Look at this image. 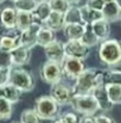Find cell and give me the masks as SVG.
<instances>
[{
    "mask_svg": "<svg viewBox=\"0 0 121 123\" xmlns=\"http://www.w3.org/2000/svg\"><path fill=\"white\" fill-rule=\"evenodd\" d=\"M70 104L76 112L82 115H95L100 110L99 104L91 93L75 96L71 99Z\"/></svg>",
    "mask_w": 121,
    "mask_h": 123,
    "instance_id": "cell-5",
    "label": "cell"
},
{
    "mask_svg": "<svg viewBox=\"0 0 121 123\" xmlns=\"http://www.w3.org/2000/svg\"><path fill=\"white\" fill-rule=\"evenodd\" d=\"M4 1H6V0H0V5H1V4H2Z\"/></svg>",
    "mask_w": 121,
    "mask_h": 123,
    "instance_id": "cell-43",
    "label": "cell"
},
{
    "mask_svg": "<svg viewBox=\"0 0 121 123\" xmlns=\"http://www.w3.org/2000/svg\"><path fill=\"white\" fill-rule=\"evenodd\" d=\"M53 123H64V122H63V121L61 120V117L58 116L57 118H55V120H53Z\"/></svg>",
    "mask_w": 121,
    "mask_h": 123,
    "instance_id": "cell-40",
    "label": "cell"
},
{
    "mask_svg": "<svg viewBox=\"0 0 121 123\" xmlns=\"http://www.w3.org/2000/svg\"><path fill=\"white\" fill-rule=\"evenodd\" d=\"M49 4H50V7L52 11H56V12H62L64 13L68 8H69V2L65 1V0H47Z\"/></svg>",
    "mask_w": 121,
    "mask_h": 123,
    "instance_id": "cell-33",
    "label": "cell"
},
{
    "mask_svg": "<svg viewBox=\"0 0 121 123\" xmlns=\"http://www.w3.org/2000/svg\"><path fill=\"white\" fill-rule=\"evenodd\" d=\"M18 45H20V31L17 28L7 29V32L0 36V48L11 51Z\"/></svg>",
    "mask_w": 121,
    "mask_h": 123,
    "instance_id": "cell-12",
    "label": "cell"
},
{
    "mask_svg": "<svg viewBox=\"0 0 121 123\" xmlns=\"http://www.w3.org/2000/svg\"><path fill=\"white\" fill-rule=\"evenodd\" d=\"M40 28H42V24L35 22L30 28L20 31V44L24 47H27L30 49H32L35 45H37V35H38Z\"/></svg>",
    "mask_w": 121,
    "mask_h": 123,
    "instance_id": "cell-13",
    "label": "cell"
},
{
    "mask_svg": "<svg viewBox=\"0 0 121 123\" xmlns=\"http://www.w3.org/2000/svg\"><path fill=\"white\" fill-rule=\"evenodd\" d=\"M85 5L89 6V7H91V8H95V10H100L101 11L102 7H103V5H105V2L102 0H87Z\"/></svg>",
    "mask_w": 121,
    "mask_h": 123,
    "instance_id": "cell-35",
    "label": "cell"
},
{
    "mask_svg": "<svg viewBox=\"0 0 121 123\" xmlns=\"http://www.w3.org/2000/svg\"><path fill=\"white\" fill-rule=\"evenodd\" d=\"M44 51H45V56L47 60L50 61H55V62H62V60L65 56L64 53V43L57 40H53L51 43H49L47 45L44 47Z\"/></svg>",
    "mask_w": 121,
    "mask_h": 123,
    "instance_id": "cell-10",
    "label": "cell"
},
{
    "mask_svg": "<svg viewBox=\"0 0 121 123\" xmlns=\"http://www.w3.org/2000/svg\"><path fill=\"white\" fill-rule=\"evenodd\" d=\"M120 69H121V67H120Z\"/></svg>",
    "mask_w": 121,
    "mask_h": 123,
    "instance_id": "cell-47",
    "label": "cell"
},
{
    "mask_svg": "<svg viewBox=\"0 0 121 123\" xmlns=\"http://www.w3.org/2000/svg\"><path fill=\"white\" fill-rule=\"evenodd\" d=\"M20 123H40V117L35 109H26L20 115Z\"/></svg>",
    "mask_w": 121,
    "mask_h": 123,
    "instance_id": "cell-31",
    "label": "cell"
},
{
    "mask_svg": "<svg viewBox=\"0 0 121 123\" xmlns=\"http://www.w3.org/2000/svg\"><path fill=\"white\" fill-rule=\"evenodd\" d=\"M35 111L40 120H55L61 114V105L51 96H42L35 102Z\"/></svg>",
    "mask_w": 121,
    "mask_h": 123,
    "instance_id": "cell-4",
    "label": "cell"
},
{
    "mask_svg": "<svg viewBox=\"0 0 121 123\" xmlns=\"http://www.w3.org/2000/svg\"><path fill=\"white\" fill-rule=\"evenodd\" d=\"M36 0H14L13 6L17 11H24V12H32L37 6Z\"/></svg>",
    "mask_w": 121,
    "mask_h": 123,
    "instance_id": "cell-28",
    "label": "cell"
},
{
    "mask_svg": "<svg viewBox=\"0 0 121 123\" xmlns=\"http://www.w3.org/2000/svg\"><path fill=\"white\" fill-rule=\"evenodd\" d=\"M81 42H82V43H84L85 45H88L89 48L95 47V45H97V44H99L100 40L96 37V35H95V34H94V31L91 30L90 24H87V25H85V30H84V32H83L82 37H81Z\"/></svg>",
    "mask_w": 121,
    "mask_h": 123,
    "instance_id": "cell-26",
    "label": "cell"
},
{
    "mask_svg": "<svg viewBox=\"0 0 121 123\" xmlns=\"http://www.w3.org/2000/svg\"><path fill=\"white\" fill-rule=\"evenodd\" d=\"M97 85H105V71L85 68L75 79V84L73 86L74 97L90 93Z\"/></svg>",
    "mask_w": 121,
    "mask_h": 123,
    "instance_id": "cell-1",
    "label": "cell"
},
{
    "mask_svg": "<svg viewBox=\"0 0 121 123\" xmlns=\"http://www.w3.org/2000/svg\"><path fill=\"white\" fill-rule=\"evenodd\" d=\"M37 2H40V1H45V0H36Z\"/></svg>",
    "mask_w": 121,
    "mask_h": 123,
    "instance_id": "cell-44",
    "label": "cell"
},
{
    "mask_svg": "<svg viewBox=\"0 0 121 123\" xmlns=\"http://www.w3.org/2000/svg\"><path fill=\"white\" fill-rule=\"evenodd\" d=\"M10 1H14V0H10Z\"/></svg>",
    "mask_w": 121,
    "mask_h": 123,
    "instance_id": "cell-45",
    "label": "cell"
},
{
    "mask_svg": "<svg viewBox=\"0 0 121 123\" xmlns=\"http://www.w3.org/2000/svg\"><path fill=\"white\" fill-rule=\"evenodd\" d=\"M61 67H62L63 77H65L70 80H75L85 69L83 60L71 57V56H64V59L61 62Z\"/></svg>",
    "mask_w": 121,
    "mask_h": 123,
    "instance_id": "cell-7",
    "label": "cell"
},
{
    "mask_svg": "<svg viewBox=\"0 0 121 123\" xmlns=\"http://www.w3.org/2000/svg\"><path fill=\"white\" fill-rule=\"evenodd\" d=\"M14 123H20V122H14Z\"/></svg>",
    "mask_w": 121,
    "mask_h": 123,
    "instance_id": "cell-46",
    "label": "cell"
},
{
    "mask_svg": "<svg viewBox=\"0 0 121 123\" xmlns=\"http://www.w3.org/2000/svg\"><path fill=\"white\" fill-rule=\"evenodd\" d=\"M10 69H0V85H4L8 81Z\"/></svg>",
    "mask_w": 121,
    "mask_h": 123,
    "instance_id": "cell-38",
    "label": "cell"
},
{
    "mask_svg": "<svg viewBox=\"0 0 121 123\" xmlns=\"http://www.w3.org/2000/svg\"><path fill=\"white\" fill-rule=\"evenodd\" d=\"M59 117L64 123H79V121H80L79 116L74 112H64Z\"/></svg>",
    "mask_w": 121,
    "mask_h": 123,
    "instance_id": "cell-34",
    "label": "cell"
},
{
    "mask_svg": "<svg viewBox=\"0 0 121 123\" xmlns=\"http://www.w3.org/2000/svg\"><path fill=\"white\" fill-rule=\"evenodd\" d=\"M21 93L23 92L19 88H17L16 86H13L10 82H6L4 85H0V97L7 99L12 104H16V103H18L20 100Z\"/></svg>",
    "mask_w": 121,
    "mask_h": 123,
    "instance_id": "cell-15",
    "label": "cell"
},
{
    "mask_svg": "<svg viewBox=\"0 0 121 123\" xmlns=\"http://www.w3.org/2000/svg\"><path fill=\"white\" fill-rule=\"evenodd\" d=\"M40 78L43 81L50 84V85L61 82L63 79V72H62L61 63L46 60L40 68Z\"/></svg>",
    "mask_w": 121,
    "mask_h": 123,
    "instance_id": "cell-6",
    "label": "cell"
},
{
    "mask_svg": "<svg viewBox=\"0 0 121 123\" xmlns=\"http://www.w3.org/2000/svg\"><path fill=\"white\" fill-rule=\"evenodd\" d=\"M11 67H13L11 51L0 48V69H10Z\"/></svg>",
    "mask_w": 121,
    "mask_h": 123,
    "instance_id": "cell-32",
    "label": "cell"
},
{
    "mask_svg": "<svg viewBox=\"0 0 121 123\" xmlns=\"http://www.w3.org/2000/svg\"><path fill=\"white\" fill-rule=\"evenodd\" d=\"M11 56H12V62L13 66L21 67L29 63L30 57H31V49L24 45H18L17 48L11 50Z\"/></svg>",
    "mask_w": 121,
    "mask_h": 123,
    "instance_id": "cell-14",
    "label": "cell"
},
{
    "mask_svg": "<svg viewBox=\"0 0 121 123\" xmlns=\"http://www.w3.org/2000/svg\"><path fill=\"white\" fill-rule=\"evenodd\" d=\"M101 11H102L103 18L106 20H108L109 23L121 20V8L116 4V1H112V2L105 4Z\"/></svg>",
    "mask_w": 121,
    "mask_h": 123,
    "instance_id": "cell-18",
    "label": "cell"
},
{
    "mask_svg": "<svg viewBox=\"0 0 121 123\" xmlns=\"http://www.w3.org/2000/svg\"><path fill=\"white\" fill-rule=\"evenodd\" d=\"M99 59L109 68L119 66L121 63V43L114 38L101 41L99 47Z\"/></svg>",
    "mask_w": 121,
    "mask_h": 123,
    "instance_id": "cell-2",
    "label": "cell"
},
{
    "mask_svg": "<svg viewBox=\"0 0 121 123\" xmlns=\"http://www.w3.org/2000/svg\"><path fill=\"white\" fill-rule=\"evenodd\" d=\"M19 88L21 92H29L32 91L35 85H36V79L33 74L24 68L20 67H11L10 68V74H8V81Z\"/></svg>",
    "mask_w": 121,
    "mask_h": 123,
    "instance_id": "cell-3",
    "label": "cell"
},
{
    "mask_svg": "<svg viewBox=\"0 0 121 123\" xmlns=\"http://www.w3.org/2000/svg\"><path fill=\"white\" fill-rule=\"evenodd\" d=\"M47 28H50L52 31L57 32L63 30L64 25H65V20H64V13L62 12H56L52 11L49 16V18L46 19V22L44 23Z\"/></svg>",
    "mask_w": 121,
    "mask_h": 123,
    "instance_id": "cell-21",
    "label": "cell"
},
{
    "mask_svg": "<svg viewBox=\"0 0 121 123\" xmlns=\"http://www.w3.org/2000/svg\"><path fill=\"white\" fill-rule=\"evenodd\" d=\"M35 23L32 12H24V11H18L17 12V23H16V28L19 31L26 30L27 28H30L32 24Z\"/></svg>",
    "mask_w": 121,
    "mask_h": 123,
    "instance_id": "cell-23",
    "label": "cell"
},
{
    "mask_svg": "<svg viewBox=\"0 0 121 123\" xmlns=\"http://www.w3.org/2000/svg\"><path fill=\"white\" fill-rule=\"evenodd\" d=\"M65 1H68L69 5H75V4H77L80 0H65Z\"/></svg>",
    "mask_w": 121,
    "mask_h": 123,
    "instance_id": "cell-39",
    "label": "cell"
},
{
    "mask_svg": "<svg viewBox=\"0 0 121 123\" xmlns=\"http://www.w3.org/2000/svg\"><path fill=\"white\" fill-rule=\"evenodd\" d=\"M85 25L83 23H69L65 24L63 28L64 35L68 40H81L84 30H85Z\"/></svg>",
    "mask_w": 121,
    "mask_h": 123,
    "instance_id": "cell-20",
    "label": "cell"
},
{
    "mask_svg": "<svg viewBox=\"0 0 121 123\" xmlns=\"http://www.w3.org/2000/svg\"><path fill=\"white\" fill-rule=\"evenodd\" d=\"M17 10L11 6H7L0 12V23L5 29H14L17 23Z\"/></svg>",
    "mask_w": 121,
    "mask_h": 123,
    "instance_id": "cell-16",
    "label": "cell"
},
{
    "mask_svg": "<svg viewBox=\"0 0 121 123\" xmlns=\"http://www.w3.org/2000/svg\"><path fill=\"white\" fill-rule=\"evenodd\" d=\"M52 12L51 7H50V4L49 1H40L37 4L36 8L32 11V16H33V19L36 23H39V24H44L46 22V19L49 18L50 13Z\"/></svg>",
    "mask_w": 121,
    "mask_h": 123,
    "instance_id": "cell-19",
    "label": "cell"
},
{
    "mask_svg": "<svg viewBox=\"0 0 121 123\" xmlns=\"http://www.w3.org/2000/svg\"><path fill=\"white\" fill-rule=\"evenodd\" d=\"M115 84L121 85V69H106L105 71V85Z\"/></svg>",
    "mask_w": 121,
    "mask_h": 123,
    "instance_id": "cell-29",
    "label": "cell"
},
{
    "mask_svg": "<svg viewBox=\"0 0 121 123\" xmlns=\"http://www.w3.org/2000/svg\"><path fill=\"white\" fill-rule=\"evenodd\" d=\"M13 104L0 97V120H10L13 112Z\"/></svg>",
    "mask_w": 121,
    "mask_h": 123,
    "instance_id": "cell-30",
    "label": "cell"
},
{
    "mask_svg": "<svg viewBox=\"0 0 121 123\" xmlns=\"http://www.w3.org/2000/svg\"><path fill=\"white\" fill-rule=\"evenodd\" d=\"M108 97L110 102L114 105H120L121 104V85H115V84H107L106 85Z\"/></svg>",
    "mask_w": 121,
    "mask_h": 123,
    "instance_id": "cell-27",
    "label": "cell"
},
{
    "mask_svg": "<svg viewBox=\"0 0 121 123\" xmlns=\"http://www.w3.org/2000/svg\"><path fill=\"white\" fill-rule=\"evenodd\" d=\"M53 40H56L55 38V31H52L46 25H42V28L38 31V35H37V44L44 48L45 45L51 43Z\"/></svg>",
    "mask_w": 121,
    "mask_h": 123,
    "instance_id": "cell-24",
    "label": "cell"
},
{
    "mask_svg": "<svg viewBox=\"0 0 121 123\" xmlns=\"http://www.w3.org/2000/svg\"><path fill=\"white\" fill-rule=\"evenodd\" d=\"M65 56H71L81 60H85L90 54V48L82 43L81 40H68L64 43Z\"/></svg>",
    "mask_w": 121,
    "mask_h": 123,
    "instance_id": "cell-9",
    "label": "cell"
},
{
    "mask_svg": "<svg viewBox=\"0 0 121 123\" xmlns=\"http://www.w3.org/2000/svg\"><path fill=\"white\" fill-rule=\"evenodd\" d=\"M64 20H65V24H69V23H83L82 16H81V8L79 6L70 5L69 8L64 12Z\"/></svg>",
    "mask_w": 121,
    "mask_h": 123,
    "instance_id": "cell-25",
    "label": "cell"
},
{
    "mask_svg": "<svg viewBox=\"0 0 121 123\" xmlns=\"http://www.w3.org/2000/svg\"><path fill=\"white\" fill-rule=\"evenodd\" d=\"M50 96L62 106V105H67L70 104L71 99L74 98V92H73V87L63 84V82H57L51 85V90H50Z\"/></svg>",
    "mask_w": 121,
    "mask_h": 123,
    "instance_id": "cell-8",
    "label": "cell"
},
{
    "mask_svg": "<svg viewBox=\"0 0 121 123\" xmlns=\"http://www.w3.org/2000/svg\"><path fill=\"white\" fill-rule=\"evenodd\" d=\"M79 123H96V117L94 115H83Z\"/></svg>",
    "mask_w": 121,
    "mask_h": 123,
    "instance_id": "cell-37",
    "label": "cell"
},
{
    "mask_svg": "<svg viewBox=\"0 0 121 123\" xmlns=\"http://www.w3.org/2000/svg\"><path fill=\"white\" fill-rule=\"evenodd\" d=\"M81 16H82V20L84 24H91L101 18H103L102 16V11L100 10H95V8H91L87 5H83L81 6Z\"/></svg>",
    "mask_w": 121,
    "mask_h": 123,
    "instance_id": "cell-22",
    "label": "cell"
},
{
    "mask_svg": "<svg viewBox=\"0 0 121 123\" xmlns=\"http://www.w3.org/2000/svg\"><path fill=\"white\" fill-rule=\"evenodd\" d=\"M90 26H91V30L94 31V34L96 35V37L100 40V42L109 38V35H110V23L108 20H106L105 18H101V19L91 23Z\"/></svg>",
    "mask_w": 121,
    "mask_h": 123,
    "instance_id": "cell-17",
    "label": "cell"
},
{
    "mask_svg": "<svg viewBox=\"0 0 121 123\" xmlns=\"http://www.w3.org/2000/svg\"><path fill=\"white\" fill-rule=\"evenodd\" d=\"M105 4H107V2H112V1H115V0H102Z\"/></svg>",
    "mask_w": 121,
    "mask_h": 123,
    "instance_id": "cell-41",
    "label": "cell"
},
{
    "mask_svg": "<svg viewBox=\"0 0 121 123\" xmlns=\"http://www.w3.org/2000/svg\"><path fill=\"white\" fill-rule=\"evenodd\" d=\"M115 1H116V4L119 5V7L121 8V0H115Z\"/></svg>",
    "mask_w": 121,
    "mask_h": 123,
    "instance_id": "cell-42",
    "label": "cell"
},
{
    "mask_svg": "<svg viewBox=\"0 0 121 123\" xmlns=\"http://www.w3.org/2000/svg\"><path fill=\"white\" fill-rule=\"evenodd\" d=\"M96 123H116L112 117L102 114V115H99L96 116Z\"/></svg>",
    "mask_w": 121,
    "mask_h": 123,
    "instance_id": "cell-36",
    "label": "cell"
},
{
    "mask_svg": "<svg viewBox=\"0 0 121 123\" xmlns=\"http://www.w3.org/2000/svg\"><path fill=\"white\" fill-rule=\"evenodd\" d=\"M90 93H91V94L94 96V98L96 99L100 110L107 112V111H110V110L113 109L114 104L110 102V99H109V97H108L106 85H97Z\"/></svg>",
    "mask_w": 121,
    "mask_h": 123,
    "instance_id": "cell-11",
    "label": "cell"
}]
</instances>
